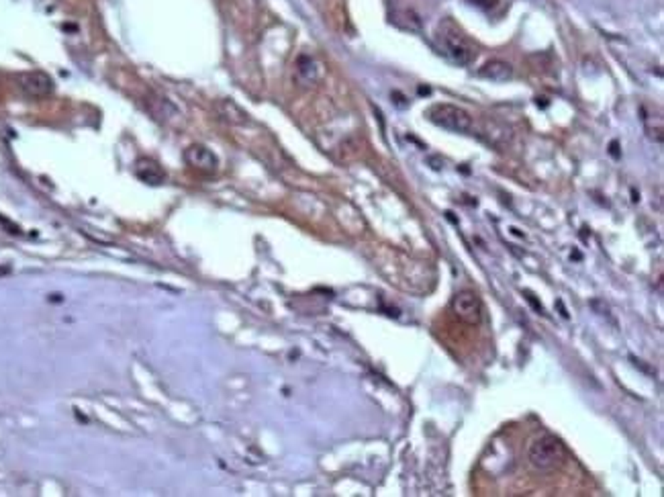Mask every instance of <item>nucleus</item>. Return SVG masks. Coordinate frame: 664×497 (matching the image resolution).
<instances>
[{
  "label": "nucleus",
  "instance_id": "nucleus-5",
  "mask_svg": "<svg viewBox=\"0 0 664 497\" xmlns=\"http://www.w3.org/2000/svg\"><path fill=\"white\" fill-rule=\"evenodd\" d=\"M19 86L21 91L31 96V98H46L49 94L53 93V80L47 76L46 72L41 70H33V72H25L19 76Z\"/></svg>",
  "mask_w": 664,
  "mask_h": 497
},
{
  "label": "nucleus",
  "instance_id": "nucleus-2",
  "mask_svg": "<svg viewBox=\"0 0 664 497\" xmlns=\"http://www.w3.org/2000/svg\"><path fill=\"white\" fill-rule=\"evenodd\" d=\"M437 43H440V51L454 63L468 66L477 58L474 43L452 21L440 23V27H437Z\"/></svg>",
  "mask_w": 664,
  "mask_h": 497
},
{
  "label": "nucleus",
  "instance_id": "nucleus-3",
  "mask_svg": "<svg viewBox=\"0 0 664 497\" xmlns=\"http://www.w3.org/2000/svg\"><path fill=\"white\" fill-rule=\"evenodd\" d=\"M427 117L437 127H444V129L454 131V133H468L472 129V117L460 107L448 105V103L433 105L432 109L427 111Z\"/></svg>",
  "mask_w": 664,
  "mask_h": 497
},
{
  "label": "nucleus",
  "instance_id": "nucleus-9",
  "mask_svg": "<svg viewBox=\"0 0 664 497\" xmlns=\"http://www.w3.org/2000/svg\"><path fill=\"white\" fill-rule=\"evenodd\" d=\"M138 176L143 183H147V185H160L166 178L162 166L157 162H154V160H150V158H141L140 162H138Z\"/></svg>",
  "mask_w": 664,
  "mask_h": 497
},
{
  "label": "nucleus",
  "instance_id": "nucleus-4",
  "mask_svg": "<svg viewBox=\"0 0 664 497\" xmlns=\"http://www.w3.org/2000/svg\"><path fill=\"white\" fill-rule=\"evenodd\" d=\"M452 313L468 326H479L482 319V303L474 291H460L452 299Z\"/></svg>",
  "mask_w": 664,
  "mask_h": 497
},
{
  "label": "nucleus",
  "instance_id": "nucleus-6",
  "mask_svg": "<svg viewBox=\"0 0 664 497\" xmlns=\"http://www.w3.org/2000/svg\"><path fill=\"white\" fill-rule=\"evenodd\" d=\"M185 162L190 168H194V170L199 172H207V174H211V172H215L219 168L217 155L207 145H201V143H192V145L186 148Z\"/></svg>",
  "mask_w": 664,
  "mask_h": 497
},
{
  "label": "nucleus",
  "instance_id": "nucleus-11",
  "mask_svg": "<svg viewBox=\"0 0 664 497\" xmlns=\"http://www.w3.org/2000/svg\"><path fill=\"white\" fill-rule=\"evenodd\" d=\"M611 154H613V155H618V143H616V141H613V143H611Z\"/></svg>",
  "mask_w": 664,
  "mask_h": 497
},
{
  "label": "nucleus",
  "instance_id": "nucleus-7",
  "mask_svg": "<svg viewBox=\"0 0 664 497\" xmlns=\"http://www.w3.org/2000/svg\"><path fill=\"white\" fill-rule=\"evenodd\" d=\"M479 76L491 82H507L513 78V68L511 63L503 62V60H491L480 68Z\"/></svg>",
  "mask_w": 664,
  "mask_h": 497
},
{
  "label": "nucleus",
  "instance_id": "nucleus-1",
  "mask_svg": "<svg viewBox=\"0 0 664 497\" xmlns=\"http://www.w3.org/2000/svg\"><path fill=\"white\" fill-rule=\"evenodd\" d=\"M527 461L540 473L556 471L558 466L564 465L566 461V446L564 442L554 434L538 436L527 451Z\"/></svg>",
  "mask_w": 664,
  "mask_h": 497
},
{
  "label": "nucleus",
  "instance_id": "nucleus-10",
  "mask_svg": "<svg viewBox=\"0 0 664 497\" xmlns=\"http://www.w3.org/2000/svg\"><path fill=\"white\" fill-rule=\"evenodd\" d=\"M472 4H477V6H482V9H493L494 4H497V0H470Z\"/></svg>",
  "mask_w": 664,
  "mask_h": 497
},
{
  "label": "nucleus",
  "instance_id": "nucleus-8",
  "mask_svg": "<svg viewBox=\"0 0 664 497\" xmlns=\"http://www.w3.org/2000/svg\"><path fill=\"white\" fill-rule=\"evenodd\" d=\"M319 74H321L319 63L315 62L311 56H301L296 60V80L301 84H307V86L315 84L319 80Z\"/></svg>",
  "mask_w": 664,
  "mask_h": 497
}]
</instances>
